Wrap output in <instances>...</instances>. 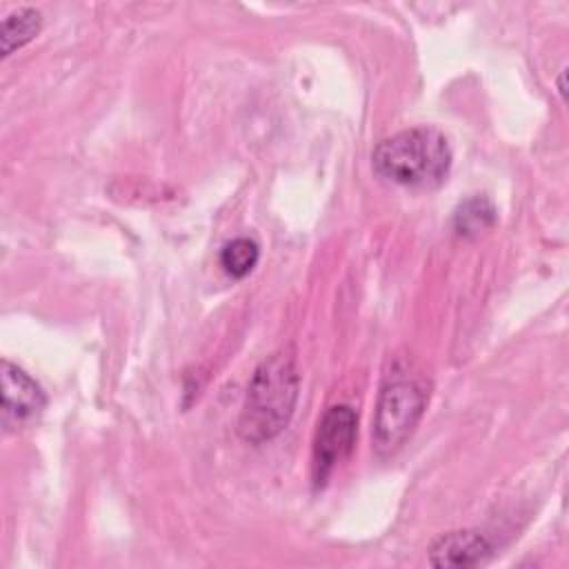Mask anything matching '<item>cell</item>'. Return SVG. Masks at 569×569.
<instances>
[{
    "instance_id": "6da1fadb",
    "label": "cell",
    "mask_w": 569,
    "mask_h": 569,
    "mask_svg": "<svg viewBox=\"0 0 569 569\" xmlns=\"http://www.w3.org/2000/svg\"><path fill=\"white\" fill-rule=\"evenodd\" d=\"M300 389V373L296 353L282 347L267 356L253 371L242 411L238 418V433L251 445H262L276 438L291 420Z\"/></svg>"
},
{
    "instance_id": "7a4b0ae2",
    "label": "cell",
    "mask_w": 569,
    "mask_h": 569,
    "mask_svg": "<svg viewBox=\"0 0 569 569\" xmlns=\"http://www.w3.org/2000/svg\"><path fill=\"white\" fill-rule=\"evenodd\" d=\"M451 147L433 127H413L382 140L373 153V171L391 184L407 189H436L451 169Z\"/></svg>"
},
{
    "instance_id": "3957f363",
    "label": "cell",
    "mask_w": 569,
    "mask_h": 569,
    "mask_svg": "<svg viewBox=\"0 0 569 569\" xmlns=\"http://www.w3.org/2000/svg\"><path fill=\"white\" fill-rule=\"evenodd\" d=\"M427 398L429 391L405 373H393L382 385L373 418V442L380 456H389L407 442L422 418Z\"/></svg>"
},
{
    "instance_id": "277c9868",
    "label": "cell",
    "mask_w": 569,
    "mask_h": 569,
    "mask_svg": "<svg viewBox=\"0 0 569 569\" xmlns=\"http://www.w3.org/2000/svg\"><path fill=\"white\" fill-rule=\"evenodd\" d=\"M358 433V416L349 405L329 407L316 429L311 449L313 487H325L333 469L351 453Z\"/></svg>"
},
{
    "instance_id": "5b68a950",
    "label": "cell",
    "mask_w": 569,
    "mask_h": 569,
    "mask_svg": "<svg viewBox=\"0 0 569 569\" xmlns=\"http://www.w3.org/2000/svg\"><path fill=\"white\" fill-rule=\"evenodd\" d=\"M2 427L4 433L29 427L44 409L42 387L18 365L2 360Z\"/></svg>"
},
{
    "instance_id": "8992f818",
    "label": "cell",
    "mask_w": 569,
    "mask_h": 569,
    "mask_svg": "<svg viewBox=\"0 0 569 569\" xmlns=\"http://www.w3.org/2000/svg\"><path fill=\"white\" fill-rule=\"evenodd\" d=\"M491 542L473 529L449 531L440 536L429 549V565L438 569H458V567H478L489 560Z\"/></svg>"
},
{
    "instance_id": "52a82bcc",
    "label": "cell",
    "mask_w": 569,
    "mask_h": 569,
    "mask_svg": "<svg viewBox=\"0 0 569 569\" xmlns=\"http://www.w3.org/2000/svg\"><path fill=\"white\" fill-rule=\"evenodd\" d=\"M42 29V16L38 9L20 7L18 11L9 13L2 20L0 40H2V56H11L16 49L31 42Z\"/></svg>"
},
{
    "instance_id": "ba28073f",
    "label": "cell",
    "mask_w": 569,
    "mask_h": 569,
    "mask_svg": "<svg viewBox=\"0 0 569 569\" xmlns=\"http://www.w3.org/2000/svg\"><path fill=\"white\" fill-rule=\"evenodd\" d=\"M260 260V247L253 238H233L220 249V267L227 276L240 280L253 271Z\"/></svg>"
},
{
    "instance_id": "9c48e42d",
    "label": "cell",
    "mask_w": 569,
    "mask_h": 569,
    "mask_svg": "<svg viewBox=\"0 0 569 569\" xmlns=\"http://www.w3.org/2000/svg\"><path fill=\"white\" fill-rule=\"evenodd\" d=\"M496 222V209L487 198H471L458 207L453 216L456 231L460 236H478Z\"/></svg>"
}]
</instances>
